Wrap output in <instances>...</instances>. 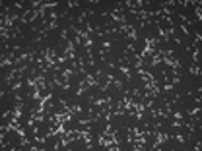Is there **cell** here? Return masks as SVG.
Listing matches in <instances>:
<instances>
[{
    "instance_id": "cell-1",
    "label": "cell",
    "mask_w": 202,
    "mask_h": 151,
    "mask_svg": "<svg viewBox=\"0 0 202 151\" xmlns=\"http://www.w3.org/2000/svg\"><path fill=\"white\" fill-rule=\"evenodd\" d=\"M198 114H200V107H194V108H191V111H189V116H191V120H192V122H194V120H196V122L200 120V118H198Z\"/></svg>"
},
{
    "instance_id": "cell-2",
    "label": "cell",
    "mask_w": 202,
    "mask_h": 151,
    "mask_svg": "<svg viewBox=\"0 0 202 151\" xmlns=\"http://www.w3.org/2000/svg\"><path fill=\"white\" fill-rule=\"evenodd\" d=\"M191 74H192V76H200V68H198V64H194V62L191 64Z\"/></svg>"
}]
</instances>
